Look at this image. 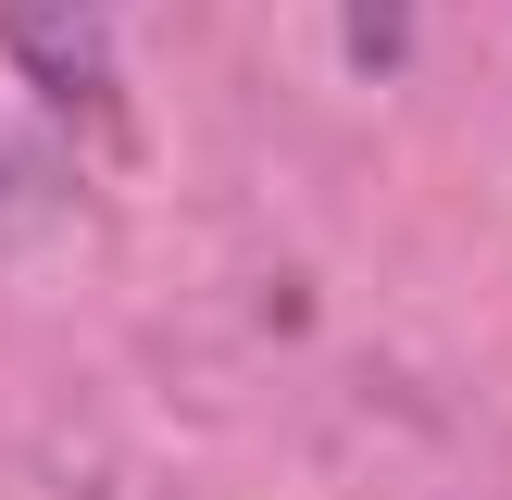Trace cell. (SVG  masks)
<instances>
[{
  "label": "cell",
  "mask_w": 512,
  "mask_h": 500,
  "mask_svg": "<svg viewBox=\"0 0 512 500\" xmlns=\"http://www.w3.org/2000/svg\"><path fill=\"white\" fill-rule=\"evenodd\" d=\"M0 50H13V75L50 100V113H100V125H113L125 63H113L100 0H0Z\"/></svg>",
  "instance_id": "1"
},
{
  "label": "cell",
  "mask_w": 512,
  "mask_h": 500,
  "mask_svg": "<svg viewBox=\"0 0 512 500\" xmlns=\"http://www.w3.org/2000/svg\"><path fill=\"white\" fill-rule=\"evenodd\" d=\"M400 50H413V0H350V63L388 75Z\"/></svg>",
  "instance_id": "2"
}]
</instances>
